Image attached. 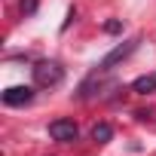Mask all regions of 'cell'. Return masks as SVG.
<instances>
[{"mask_svg": "<svg viewBox=\"0 0 156 156\" xmlns=\"http://www.w3.org/2000/svg\"><path fill=\"white\" fill-rule=\"evenodd\" d=\"M61 76H64V70L55 61H37L34 64V83L37 86H58Z\"/></svg>", "mask_w": 156, "mask_h": 156, "instance_id": "cell-1", "label": "cell"}, {"mask_svg": "<svg viewBox=\"0 0 156 156\" xmlns=\"http://www.w3.org/2000/svg\"><path fill=\"white\" fill-rule=\"evenodd\" d=\"M138 43H141L138 37H135V40H129V43H119V46H116L113 52H107V55L101 58V64H98V70H110V67H116L119 61H126V58H129V55H132V52L138 49Z\"/></svg>", "mask_w": 156, "mask_h": 156, "instance_id": "cell-2", "label": "cell"}, {"mask_svg": "<svg viewBox=\"0 0 156 156\" xmlns=\"http://www.w3.org/2000/svg\"><path fill=\"white\" fill-rule=\"evenodd\" d=\"M49 135H52V141L67 144V141H76L80 129H76V122H73V119H52V122H49Z\"/></svg>", "mask_w": 156, "mask_h": 156, "instance_id": "cell-3", "label": "cell"}, {"mask_svg": "<svg viewBox=\"0 0 156 156\" xmlns=\"http://www.w3.org/2000/svg\"><path fill=\"white\" fill-rule=\"evenodd\" d=\"M31 101H34V89L31 86H12V89L3 92V104L6 107H25Z\"/></svg>", "mask_w": 156, "mask_h": 156, "instance_id": "cell-4", "label": "cell"}, {"mask_svg": "<svg viewBox=\"0 0 156 156\" xmlns=\"http://www.w3.org/2000/svg\"><path fill=\"white\" fill-rule=\"evenodd\" d=\"M132 92H135V95H150V92H156V73L138 76V80L132 83Z\"/></svg>", "mask_w": 156, "mask_h": 156, "instance_id": "cell-5", "label": "cell"}, {"mask_svg": "<svg viewBox=\"0 0 156 156\" xmlns=\"http://www.w3.org/2000/svg\"><path fill=\"white\" fill-rule=\"evenodd\" d=\"M110 138H113V126H110V122H95V126H92V141L107 144Z\"/></svg>", "mask_w": 156, "mask_h": 156, "instance_id": "cell-6", "label": "cell"}, {"mask_svg": "<svg viewBox=\"0 0 156 156\" xmlns=\"http://www.w3.org/2000/svg\"><path fill=\"white\" fill-rule=\"evenodd\" d=\"M37 6H40V0H22V3H19L22 16H34V12H37Z\"/></svg>", "mask_w": 156, "mask_h": 156, "instance_id": "cell-7", "label": "cell"}, {"mask_svg": "<svg viewBox=\"0 0 156 156\" xmlns=\"http://www.w3.org/2000/svg\"><path fill=\"white\" fill-rule=\"evenodd\" d=\"M104 31H107V34H119V31H122V25L113 19V22H107V25H104Z\"/></svg>", "mask_w": 156, "mask_h": 156, "instance_id": "cell-8", "label": "cell"}]
</instances>
